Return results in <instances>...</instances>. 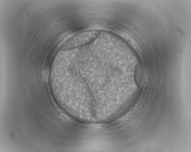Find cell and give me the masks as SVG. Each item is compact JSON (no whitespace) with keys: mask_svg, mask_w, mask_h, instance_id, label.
I'll return each mask as SVG.
<instances>
[{"mask_svg":"<svg viewBox=\"0 0 191 152\" xmlns=\"http://www.w3.org/2000/svg\"><path fill=\"white\" fill-rule=\"evenodd\" d=\"M100 33V31L97 30H87L80 32L70 39L66 47L72 48L85 44L96 38Z\"/></svg>","mask_w":191,"mask_h":152,"instance_id":"cell-1","label":"cell"}]
</instances>
